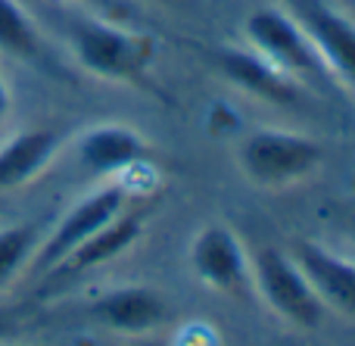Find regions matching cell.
<instances>
[{
	"label": "cell",
	"instance_id": "cell-11",
	"mask_svg": "<svg viewBox=\"0 0 355 346\" xmlns=\"http://www.w3.org/2000/svg\"><path fill=\"white\" fill-rule=\"evenodd\" d=\"M66 137L56 128H28L0 144V191L25 187L47 172Z\"/></svg>",
	"mask_w": 355,
	"mask_h": 346
},
{
	"label": "cell",
	"instance_id": "cell-18",
	"mask_svg": "<svg viewBox=\"0 0 355 346\" xmlns=\"http://www.w3.org/2000/svg\"><path fill=\"white\" fill-rule=\"evenodd\" d=\"M10 110H12V94H10V85L3 81V75H0V125L6 122Z\"/></svg>",
	"mask_w": 355,
	"mask_h": 346
},
{
	"label": "cell",
	"instance_id": "cell-3",
	"mask_svg": "<svg viewBox=\"0 0 355 346\" xmlns=\"http://www.w3.org/2000/svg\"><path fill=\"white\" fill-rule=\"evenodd\" d=\"M125 209H128L125 184H103L94 193L81 197L78 203L53 225V231L37 243L35 256H31V262H28V272L53 275L56 266H60L69 253H75L87 237H94L103 225H110L112 218L122 216Z\"/></svg>",
	"mask_w": 355,
	"mask_h": 346
},
{
	"label": "cell",
	"instance_id": "cell-10",
	"mask_svg": "<svg viewBox=\"0 0 355 346\" xmlns=\"http://www.w3.org/2000/svg\"><path fill=\"white\" fill-rule=\"evenodd\" d=\"M218 72L231 85L246 91L250 97H259L271 106H290L300 100V81L290 78L277 66H271L256 50L243 47H221L218 50Z\"/></svg>",
	"mask_w": 355,
	"mask_h": 346
},
{
	"label": "cell",
	"instance_id": "cell-15",
	"mask_svg": "<svg viewBox=\"0 0 355 346\" xmlns=\"http://www.w3.org/2000/svg\"><path fill=\"white\" fill-rule=\"evenodd\" d=\"M37 243H41V231H37L35 222L0 228V291L10 287L28 268Z\"/></svg>",
	"mask_w": 355,
	"mask_h": 346
},
{
	"label": "cell",
	"instance_id": "cell-2",
	"mask_svg": "<svg viewBox=\"0 0 355 346\" xmlns=\"http://www.w3.org/2000/svg\"><path fill=\"white\" fill-rule=\"evenodd\" d=\"M324 162V147L296 131L259 128L237 144V166L246 181L265 191L293 187L312 178Z\"/></svg>",
	"mask_w": 355,
	"mask_h": 346
},
{
	"label": "cell",
	"instance_id": "cell-9",
	"mask_svg": "<svg viewBox=\"0 0 355 346\" xmlns=\"http://www.w3.org/2000/svg\"><path fill=\"white\" fill-rule=\"evenodd\" d=\"M168 300L153 287H116L91 303V318L116 334H150L168 322Z\"/></svg>",
	"mask_w": 355,
	"mask_h": 346
},
{
	"label": "cell",
	"instance_id": "cell-4",
	"mask_svg": "<svg viewBox=\"0 0 355 346\" xmlns=\"http://www.w3.org/2000/svg\"><path fill=\"white\" fill-rule=\"evenodd\" d=\"M252 284L265 297V303L284 318V322L296 325V328H318L321 322V300L315 297L312 284L306 275L300 272L290 253H281L277 247H262L250 259Z\"/></svg>",
	"mask_w": 355,
	"mask_h": 346
},
{
	"label": "cell",
	"instance_id": "cell-17",
	"mask_svg": "<svg viewBox=\"0 0 355 346\" xmlns=\"http://www.w3.org/2000/svg\"><path fill=\"white\" fill-rule=\"evenodd\" d=\"M16 328H19L16 315H12L10 309H0V346H3L6 340H10L12 334H16Z\"/></svg>",
	"mask_w": 355,
	"mask_h": 346
},
{
	"label": "cell",
	"instance_id": "cell-14",
	"mask_svg": "<svg viewBox=\"0 0 355 346\" xmlns=\"http://www.w3.org/2000/svg\"><path fill=\"white\" fill-rule=\"evenodd\" d=\"M44 50L35 19L22 10L19 0H0V53L12 60H37Z\"/></svg>",
	"mask_w": 355,
	"mask_h": 346
},
{
	"label": "cell",
	"instance_id": "cell-5",
	"mask_svg": "<svg viewBox=\"0 0 355 346\" xmlns=\"http://www.w3.org/2000/svg\"><path fill=\"white\" fill-rule=\"evenodd\" d=\"M243 31L250 37L252 50L259 56H265L271 66H277L281 72H287L290 78L300 81L309 78V75H318L324 69L309 35L302 31V25L281 6L252 10L243 22Z\"/></svg>",
	"mask_w": 355,
	"mask_h": 346
},
{
	"label": "cell",
	"instance_id": "cell-7",
	"mask_svg": "<svg viewBox=\"0 0 355 346\" xmlns=\"http://www.w3.org/2000/svg\"><path fill=\"white\" fill-rule=\"evenodd\" d=\"M190 266L206 287L227 297H246L252 284L250 256L227 225H206L190 243Z\"/></svg>",
	"mask_w": 355,
	"mask_h": 346
},
{
	"label": "cell",
	"instance_id": "cell-13",
	"mask_svg": "<svg viewBox=\"0 0 355 346\" xmlns=\"http://www.w3.org/2000/svg\"><path fill=\"white\" fill-rule=\"evenodd\" d=\"M144 234V216L141 212H128L125 209L122 216H116L110 225L97 231L94 237H87L75 253H69L66 259L56 266L60 275H81L91 272V268H100L106 262L119 259L125 250H131Z\"/></svg>",
	"mask_w": 355,
	"mask_h": 346
},
{
	"label": "cell",
	"instance_id": "cell-6",
	"mask_svg": "<svg viewBox=\"0 0 355 346\" xmlns=\"http://www.w3.org/2000/svg\"><path fill=\"white\" fill-rule=\"evenodd\" d=\"M287 12L309 35L321 66L355 91V22L324 0H287Z\"/></svg>",
	"mask_w": 355,
	"mask_h": 346
},
{
	"label": "cell",
	"instance_id": "cell-1",
	"mask_svg": "<svg viewBox=\"0 0 355 346\" xmlns=\"http://www.w3.org/2000/svg\"><path fill=\"white\" fill-rule=\"evenodd\" d=\"M66 41L75 62L100 81L135 85L147 75L156 56V41L131 31L106 16H78L66 25Z\"/></svg>",
	"mask_w": 355,
	"mask_h": 346
},
{
	"label": "cell",
	"instance_id": "cell-16",
	"mask_svg": "<svg viewBox=\"0 0 355 346\" xmlns=\"http://www.w3.org/2000/svg\"><path fill=\"white\" fill-rule=\"evenodd\" d=\"M66 3L85 6L94 16H106V19H119L125 16V0H66Z\"/></svg>",
	"mask_w": 355,
	"mask_h": 346
},
{
	"label": "cell",
	"instance_id": "cell-8",
	"mask_svg": "<svg viewBox=\"0 0 355 346\" xmlns=\"http://www.w3.org/2000/svg\"><path fill=\"white\" fill-rule=\"evenodd\" d=\"M290 259L306 275L321 306L343 315H355V262L340 259L312 241H296L290 247Z\"/></svg>",
	"mask_w": 355,
	"mask_h": 346
},
{
	"label": "cell",
	"instance_id": "cell-12",
	"mask_svg": "<svg viewBox=\"0 0 355 346\" xmlns=\"http://www.w3.org/2000/svg\"><path fill=\"white\" fill-rule=\"evenodd\" d=\"M147 144L128 125H97L78 141V162L97 178L122 175L144 159Z\"/></svg>",
	"mask_w": 355,
	"mask_h": 346
}]
</instances>
